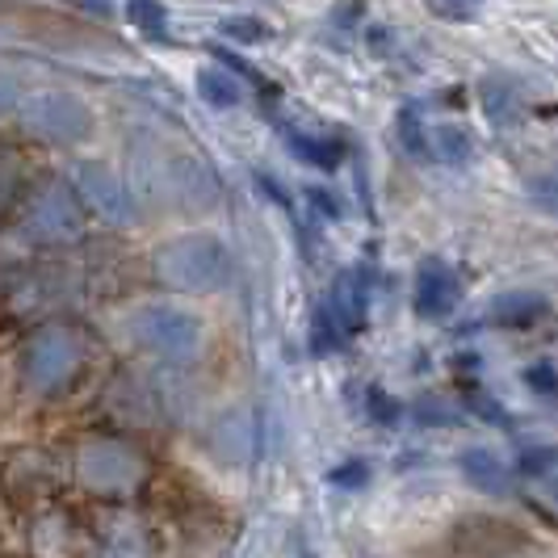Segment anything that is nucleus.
<instances>
[{
    "label": "nucleus",
    "mask_w": 558,
    "mask_h": 558,
    "mask_svg": "<svg viewBox=\"0 0 558 558\" xmlns=\"http://www.w3.org/2000/svg\"><path fill=\"white\" fill-rule=\"evenodd\" d=\"M88 369H93V340L76 324H47V328L29 332V340L17 353L22 391L43 403L68 399L84 383Z\"/></svg>",
    "instance_id": "f257e3e1"
},
{
    "label": "nucleus",
    "mask_w": 558,
    "mask_h": 558,
    "mask_svg": "<svg viewBox=\"0 0 558 558\" xmlns=\"http://www.w3.org/2000/svg\"><path fill=\"white\" fill-rule=\"evenodd\" d=\"M68 471H72L81 492H88V496H97V500L106 504H122L147 483V458L126 437L88 433L72 449V466Z\"/></svg>",
    "instance_id": "f03ea898"
},
{
    "label": "nucleus",
    "mask_w": 558,
    "mask_h": 558,
    "mask_svg": "<svg viewBox=\"0 0 558 558\" xmlns=\"http://www.w3.org/2000/svg\"><path fill=\"white\" fill-rule=\"evenodd\" d=\"M374 265L362 260L353 269H344L332 281V290L319 299L315 307V324H311V353H336L340 344H349L353 336L365 328L369 319V303H374Z\"/></svg>",
    "instance_id": "7ed1b4c3"
},
{
    "label": "nucleus",
    "mask_w": 558,
    "mask_h": 558,
    "mask_svg": "<svg viewBox=\"0 0 558 558\" xmlns=\"http://www.w3.org/2000/svg\"><path fill=\"white\" fill-rule=\"evenodd\" d=\"M151 265H156V278L177 294H210V290H223L231 278L227 244L215 235H202V231L160 244Z\"/></svg>",
    "instance_id": "20e7f679"
},
{
    "label": "nucleus",
    "mask_w": 558,
    "mask_h": 558,
    "mask_svg": "<svg viewBox=\"0 0 558 558\" xmlns=\"http://www.w3.org/2000/svg\"><path fill=\"white\" fill-rule=\"evenodd\" d=\"M17 215V231L38 248H63L76 244L84 231V210L68 181H43L38 190H29Z\"/></svg>",
    "instance_id": "39448f33"
},
{
    "label": "nucleus",
    "mask_w": 558,
    "mask_h": 558,
    "mask_svg": "<svg viewBox=\"0 0 558 558\" xmlns=\"http://www.w3.org/2000/svg\"><path fill=\"white\" fill-rule=\"evenodd\" d=\"M131 340L168 365L194 362L202 349V319L177 303H147L131 315Z\"/></svg>",
    "instance_id": "423d86ee"
},
{
    "label": "nucleus",
    "mask_w": 558,
    "mask_h": 558,
    "mask_svg": "<svg viewBox=\"0 0 558 558\" xmlns=\"http://www.w3.org/2000/svg\"><path fill=\"white\" fill-rule=\"evenodd\" d=\"M22 126L26 135L43 143H56V147H76V143L93 140V126H97V113L93 106L76 97V93H63V88H47V93H34L22 97Z\"/></svg>",
    "instance_id": "0eeeda50"
},
{
    "label": "nucleus",
    "mask_w": 558,
    "mask_h": 558,
    "mask_svg": "<svg viewBox=\"0 0 558 558\" xmlns=\"http://www.w3.org/2000/svg\"><path fill=\"white\" fill-rule=\"evenodd\" d=\"M84 533H88V558H160L165 555L156 525H151L143 512H131V508H122V504L97 508L93 521L84 525Z\"/></svg>",
    "instance_id": "6e6552de"
},
{
    "label": "nucleus",
    "mask_w": 558,
    "mask_h": 558,
    "mask_svg": "<svg viewBox=\"0 0 558 558\" xmlns=\"http://www.w3.org/2000/svg\"><path fill=\"white\" fill-rule=\"evenodd\" d=\"M68 185H72V194H76L84 215H97L101 223L126 227L135 219V197H131V190L122 185V177H118L110 165H101V160H81V165L72 168Z\"/></svg>",
    "instance_id": "1a4fd4ad"
},
{
    "label": "nucleus",
    "mask_w": 558,
    "mask_h": 558,
    "mask_svg": "<svg viewBox=\"0 0 558 558\" xmlns=\"http://www.w3.org/2000/svg\"><path fill=\"white\" fill-rule=\"evenodd\" d=\"M63 483H68V471L43 449H26L4 466V487L17 504H51Z\"/></svg>",
    "instance_id": "9d476101"
},
{
    "label": "nucleus",
    "mask_w": 558,
    "mask_h": 558,
    "mask_svg": "<svg viewBox=\"0 0 558 558\" xmlns=\"http://www.w3.org/2000/svg\"><path fill=\"white\" fill-rule=\"evenodd\" d=\"M449 546L458 558H508L521 550V530L500 517H471L449 533Z\"/></svg>",
    "instance_id": "9b49d317"
},
{
    "label": "nucleus",
    "mask_w": 558,
    "mask_h": 558,
    "mask_svg": "<svg viewBox=\"0 0 558 558\" xmlns=\"http://www.w3.org/2000/svg\"><path fill=\"white\" fill-rule=\"evenodd\" d=\"M29 546L38 558H88V533L63 508H43L29 525Z\"/></svg>",
    "instance_id": "f8f14e48"
},
{
    "label": "nucleus",
    "mask_w": 558,
    "mask_h": 558,
    "mask_svg": "<svg viewBox=\"0 0 558 558\" xmlns=\"http://www.w3.org/2000/svg\"><path fill=\"white\" fill-rule=\"evenodd\" d=\"M458 299H462V286L446 260H437V256L420 260L416 290H412V307L420 319H446L449 311L458 307Z\"/></svg>",
    "instance_id": "ddd939ff"
},
{
    "label": "nucleus",
    "mask_w": 558,
    "mask_h": 558,
    "mask_svg": "<svg viewBox=\"0 0 558 558\" xmlns=\"http://www.w3.org/2000/svg\"><path fill=\"white\" fill-rule=\"evenodd\" d=\"M550 315V303L533 290H512V294H500L492 307H487V319L496 328H533Z\"/></svg>",
    "instance_id": "4468645a"
},
{
    "label": "nucleus",
    "mask_w": 558,
    "mask_h": 558,
    "mask_svg": "<svg viewBox=\"0 0 558 558\" xmlns=\"http://www.w3.org/2000/svg\"><path fill=\"white\" fill-rule=\"evenodd\" d=\"M286 147L303 160V165H315L324 168V172H332V168L344 165V140H336V135H315V131H286Z\"/></svg>",
    "instance_id": "2eb2a0df"
},
{
    "label": "nucleus",
    "mask_w": 558,
    "mask_h": 558,
    "mask_svg": "<svg viewBox=\"0 0 558 558\" xmlns=\"http://www.w3.org/2000/svg\"><path fill=\"white\" fill-rule=\"evenodd\" d=\"M462 475L483 496H504L508 492V466H504L492 449H466L462 453Z\"/></svg>",
    "instance_id": "dca6fc26"
},
{
    "label": "nucleus",
    "mask_w": 558,
    "mask_h": 558,
    "mask_svg": "<svg viewBox=\"0 0 558 558\" xmlns=\"http://www.w3.org/2000/svg\"><path fill=\"white\" fill-rule=\"evenodd\" d=\"M168 177H172V190L185 206H210L215 202V185L206 177V168L197 160H172L168 165Z\"/></svg>",
    "instance_id": "f3484780"
},
{
    "label": "nucleus",
    "mask_w": 558,
    "mask_h": 558,
    "mask_svg": "<svg viewBox=\"0 0 558 558\" xmlns=\"http://www.w3.org/2000/svg\"><path fill=\"white\" fill-rule=\"evenodd\" d=\"M428 160L441 165H471L475 160V140L462 126H437L428 131Z\"/></svg>",
    "instance_id": "a211bd4d"
},
{
    "label": "nucleus",
    "mask_w": 558,
    "mask_h": 558,
    "mask_svg": "<svg viewBox=\"0 0 558 558\" xmlns=\"http://www.w3.org/2000/svg\"><path fill=\"white\" fill-rule=\"evenodd\" d=\"M197 93H202V101L215 106V110H231V106H240V97H244L240 81H235L227 68H202V72H197Z\"/></svg>",
    "instance_id": "6ab92c4d"
},
{
    "label": "nucleus",
    "mask_w": 558,
    "mask_h": 558,
    "mask_svg": "<svg viewBox=\"0 0 558 558\" xmlns=\"http://www.w3.org/2000/svg\"><path fill=\"white\" fill-rule=\"evenodd\" d=\"M399 140L408 147V156L428 160V131H424V122H420V106H403V110H399Z\"/></svg>",
    "instance_id": "aec40b11"
},
{
    "label": "nucleus",
    "mask_w": 558,
    "mask_h": 558,
    "mask_svg": "<svg viewBox=\"0 0 558 558\" xmlns=\"http://www.w3.org/2000/svg\"><path fill=\"white\" fill-rule=\"evenodd\" d=\"M22 202V165L13 151H0V210Z\"/></svg>",
    "instance_id": "412c9836"
},
{
    "label": "nucleus",
    "mask_w": 558,
    "mask_h": 558,
    "mask_svg": "<svg viewBox=\"0 0 558 558\" xmlns=\"http://www.w3.org/2000/svg\"><path fill=\"white\" fill-rule=\"evenodd\" d=\"M525 387L546 403H558V365L555 362H533L525 369Z\"/></svg>",
    "instance_id": "4be33fe9"
},
{
    "label": "nucleus",
    "mask_w": 558,
    "mask_h": 558,
    "mask_svg": "<svg viewBox=\"0 0 558 558\" xmlns=\"http://www.w3.org/2000/svg\"><path fill=\"white\" fill-rule=\"evenodd\" d=\"M517 471H521V475H550V471H558V446H530V449H521V458H517Z\"/></svg>",
    "instance_id": "5701e85b"
},
{
    "label": "nucleus",
    "mask_w": 558,
    "mask_h": 558,
    "mask_svg": "<svg viewBox=\"0 0 558 558\" xmlns=\"http://www.w3.org/2000/svg\"><path fill=\"white\" fill-rule=\"evenodd\" d=\"M131 22H135V26H143V34H147V38H165L168 13L160 9V4H131Z\"/></svg>",
    "instance_id": "b1692460"
},
{
    "label": "nucleus",
    "mask_w": 558,
    "mask_h": 558,
    "mask_svg": "<svg viewBox=\"0 0 558 558\" xmlns=\"http://www.w3.org/2000/svg\"><path fill=\"white\" fill-rule=\"evenodd\" d=\"M22 110V84L13 72H0V118H9V113Z\"/></svg>",
    "instance_id": "393cba45"
},
{
    "label": "nucleus",
    "mask_w": 558,
    "mask_h": 558,
    "mask_svg": "<svg viewBox=\"0 0 558 558\" xmlns=\"http://www.w3.org/2000/svg\"><path fill=\"white\" fill-rule=\"evenodd\" d=\"M530 194L542 210L558 215V177H537V181H530Z\"/></svg>",
    "instance_id": "a878e982"
},
{
    "label": "nucleus",
    "mask_w": 558,
    "mask_h": 558,
    "mask_svg": "<svg viewBox=\"0 0 558 558\" xmlns=\"http://www.w3.org/2000/svg\"><path fill=\"white\" fill-rule=\"evenodd\" d=\"M365 478H369V466H365L362 458H353V462H340V466L332 471L336 487H362Z\"/></svg>",
    "instance_id": "bb28decb"
},
{
    "label": "nucleus",
    "mask_w": 558,
    "mask_h": 558,
    "mask_svg": "<svg viewBox=\"0 0 558 558\" xmlns=\"http://www.w3.org/2000/svg\"><path fill=\"white\" fill-rule=\"evenodd\" d=\"M466 408H471V412H478L483 420H496V424H504V408L487 391H475V387H471V391H466Z\"/></svg>",
    "instance_id": "cd10ccee"
},
{
    "label": "nucleus",
    "mask_w": 558,
    "mask_h": 558,
    "mask_svg": "<svg viewBox=\"0 0 558 558\" xmlns=\"http://www.w3.org/2000/svg\"><path fill=\"white\" fill-rule=\"evenodd\" d=\"M223 29L231 34V38H240V43H265V38H269L260 22H227Z\"/></svg>",
    "instance_id": "c85d7f7f"
},
{
    "label": "nucleus",
    "mask_w": 558,
    "mask_h": 558,
    "mask_svg": "<svg viewBox=\"0 0 558 558\" xmlns=\"http://www.w3.org/2000/svg\"><path fill=\"white\" fill-rule=\"evenodd\" d=\"M433 13L446 17V22H466V17H475L478 9L475 4H433Z\"/></svg>",
    "instance_id": "c756f323"
},
{
    "label": "nucleus",
    "mask_w": 558,
    "mask_h": 558,
    "mask_svg": "<svg viewBox=\"0 0 558 558\" xmlns=\"http://www.w3.org/2000/svg\"><path fill=\"white\" fill-rule=\"evenodd\" d=\"M369 408H374V416H378V420H395L391 395H374V403H369Z\"/></svg>",
    "instance_id": "7c9ffc66"
}]
</instances>
